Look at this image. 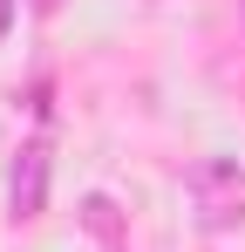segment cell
<instances>
[{"label": "cell", "instance_id": "7a4b0ae2", "mask_svg": "<svg viewBox=\"0 0 245 252\" xmlns=\"http://www.w3.org/2000/svg\"><path fill=\"white\" fill-rule=\"evenodd\" d=\"M48 170H55V150H48V136H28L21 143V157H14V218L28 225V218H41V205H48Z\"/></svg>", "mask_w": 245, "mask_h": 252}, {"label": "cell", "instance_id": "6da1fadb", "mask_svg": "<svg viewBox=\"0 0 245 252\" xmlns=\"http://www.w3.org/2000/svg\"><path fill=\"white\" fill-rule=\"evenodd\" d=\"M191 205H198L204 225H245V170L232 157L191 164Z\"/></svg>", "mask_w": 245, "mask_h": 252}, {"label": "cell", "instance_id": "3957f363", "mask_svg": "<svg viewBox=\"0 0 245 252\" xmlns=\"http://www.w3.org/2000/svg\"><path fill=\"white\" fill-rule=\"evenodd\" d=\"M82 232H89L102 252H122V218H116L109 198H89V205H82Z\"/></svg>", "mask_w": 245, "mask_h": 252}, {"label": "cell", "instance_id": "5b68a950", "mask_svg": "<svg viewBox=\"0 0 245 252\" xmlns=\"http://www.w3.org/2000/svg\"><path fill=\"white\" fill-rule=\"evenodd\" d=\"M239 28H245V0H239Z\"/></svg>", "mask_w": 245, "mask_h": 252}, {"label": "cell", "instance_id": "277c9868", "mask_svg": "<svg viewBox=\"0 0 245 252\" xmlns=\"http://www.w3.org/2000/svg\"><path fill=\"white\" fill-rule=\"evenodd\" d=\"M7 21H14V0H0V34H7Z\"/></svg>", "mask_w": 245, "mask_h": 252}]
</instances>
